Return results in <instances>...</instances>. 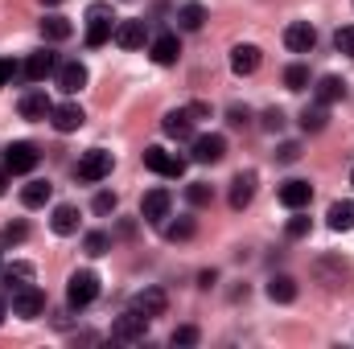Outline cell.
Masks as SVG:
<instances>
[{
	"instance_id": "30bf717a",
	"label": "cell",
	"mask_w": 354,
	"mask_h": 349,
	"mask_svg": "<svg viewBox=\"0 0 354 349\" xmlns=\"http://www.w3.org/2000/svg\"><path fill=\"white\" fill-rule=\"evenodd\" d=\"M132 308L140 312V317H165V308H169V296L161 292V288H145V292H136V300H132Z\"/></svg>"
},
{
	"instance_id": "b9f144b4",
	"label": "cell",
	"mask_w": 354,
	"mask_h": 349,
	"mask_svg": "<svg viewBox=\"0 0 354 349\" xmlns=\"http://www.w3.org/2000/svg\"><path fill=\"white\" fill-rule=\"evenodd\" d=\"M17 74V66L8 62V58H0V87H8V79Z\"/></svg>"
},
{
	"instance_id": "7bdbcfd3",
	"label": "cell",
	"mask_w": 354,
	"mask_h": 349,
	"mask_svg": "<svg viewBox=\"0 0 354 349\" xmlns=\"http://www.w3.org/2000/svg\"><path fill=\"white\" fill-rule=\"evenodd\" d=\"M231 123L243 128V123H248V107H231Z\"/></svg>"
},
{
	"instance_id": "8fae6325",
	"label": "cell",
	"mask_w": 354,
	"mask_h": 349,
	"mask_svg": "<svg viewBox=\"0 0 354 349\" xmlns=\"http://www.w3.org/2000/svg\"><path fill=\"white\" fill-rule=\"evenodd\" d=\"M227 157V140L223 136H198L194 140V161L198 165H218Z\"/></svg>"
},
{
	"instance_id": "52a82bcc",
	"label": "cell",
	"mask_w": 354,
	"mask_h": 349,
	"mask_svg": "<svg viewBox=\"0 0 354 349\" xmlns=\"http://www.w3.org/2000/svg\"><path fill=\"white\" fill-rule=\"evenodd\" d=\"M169 206H174L169 189H149V193L140 197V218H145V222H165V218H169Z\"/></svg>"
},
{
	"instance_id": "5bb4252c",
	"label": "cell",
	"mask_w": 354,
	"mask_h": 349,
	"mask_svg": "<svg viewBox=\"0 0 354 349\" xmlns=\"http://www.w3.org/2000/svg\"><path fill=\"white\" fill-rule=\"evenodd\" d=\"M260 46H235L231 50V70L239 74V79H248V74H256L260 70Z\"/></svg>"
},
{
	"instance_id": "4dcf8cb0",
	"label": "cell",
	"mask_w": 354,
	"mask_h": 349,
	"mask_svg": "<svg viewBox=\"0 0 354 349\" xmlns=\"http://www.w3.org/2000/svg\"><path fill=\"white\" fill-rule=\"evenodd\" d=\"M29 239V226L25 222H4V230H0V243L4 247H17V243H25Z\"/></svg>"
},
{
	"instance_id": "83f0119b",
	"label": "cell",
	"mask_w": 354,
	"mask_h": 349,
	"mask_svg": "<svg viewBox=\"0 0 354 349\" xmlns=\"http://www.w3.org/2000/svg\"><path fill=\"white\" fill-rule=\"evenodd\" d=\"M41 37L46 41H66L71 37V21L66 17H46L41 21Z\"/></svg>"
},
{
	"instance_id": "4316f807",
	"label": "cell",
	"mask_w": 354,
	"mask_h": 349,
	"mask_svg": "<svg viewBox=\"0 0 354 349\" xmlns=\"http://www.w3.org/2000/svg\"><path fill=\"white\" fill-rule=\"evenodd\" d=\"M330 226L334 230H354V201H334L330 206Z\"/></svg>"
},
{
	"instance_id": "2e32d148",
	"label": "cell",
	"mask_w": 354,
	"mask_h": 349,
	"mask_svg": "<svg viewBox=\"0 0 354 349\" xmlns=\"http://www.w3.org/2000/svg\"><path fill=\"white\" fill-rule=\"evenodd\" d=\"M58 70V58L50 54V50H37V54H29V62H25V79L29 83H41V79H50Z\"/></svg>"
},
{
	"instance_id": "9c48e42d",
	"label": "cell",
	"mask_w": 354,
	"mask_h": 349,
	"mask_svg": "<svg viewBox=\"0 0 354 349\" xmlns=\"http://www.w3.org/2000/svg\"><path fill=\"white\" fill-rule=\"evenodd\" d=\"M284 46H288L292 54H309V50L317 46V33H313V25H309V21H292V25L284 29Z\"/></svg>"
},
{
	"instance_id": "f546056e",
	"label": "cell",
	"mask_w": 354,
	"mask_h": 349,
	"mask_svg": "<svg viewBox=\"0 0 354 349\" xmlns=\"http://www.w3.org/2000/svg\"><path fill=\"white\" fill-rule=\"evenodd\" d=\"M326 119H330V115H326V103H317V107H305V111H301V128H305V132H322V128H326Z\"/></svg>"
},
{
	"instance_id": "603a6c76",
	"label": "cell",
	"mask_w": 354,
	"mask_h": 349,
	"mask_svg": "<svg viewBox=\"0 0 354 349\" xmlns=\"http://www.w3.org/2000/svg\"><path fill=\"white\" fill-rule=\"evenodd\" d=\"M50 226H54V235H75L79 230V210L75 206H54Z\"/></svg>"
},
{
	"instance_id": "d6986e66",
	"label": "cell",
	"mask_w": 354,
	"mask_h": 349,
	"mask_svg": "<svg viewBox=\"0 0 354 349\" xmlns=\"http://www.w3.org/2000/svg\"><path fill=\"white\" fill-rule=\"evenodd\" d=\"M58 87L66 90V94H79V90L87 87V66H83V62H66V66H58Z\"/></svg>"
},
{
	"instance_id": "836d02e7",
	"label": "cell",
	"mask_w": 354,
	"mask_h": 349,
	"mask_svg": "<svg viewBox=\"0 0 354 349\" xmlns=\"http://www.w3.org/2000/svg\"><path fill=\"white\" fill-rule=\"evenodd\" d=\"M189 201H194V206H210V201H214V189H210L206 181H194V185H189Z\"/></svg>"
},
{
	"instance_id": "3957f363",
	"label": "cell",
	"mask_w": 354,
	"mask_h": 349,
	"mask_svg": "<svg viewBox=\"0 0 354 349\" xmlns=\"http://www.w3.org/2000/svg\"><path fill=\"white\" fill-rule=\"evenodd\" d=\"M111 337H115V341H124V346L145 341V337H149V317H140L136 308H128L124 317H115V321H111Z\"/></svg>"
},
{
	"instance_id": "e575fe53",
	"label": "cell",
	"mask_w": 354,
	"mask_h": 349,
	"mask_svg": "<svg viewBox=\"0 0 354 349\" xmlns=\"http://www.w3.org/2000/svg\"><path fill=\"white\" fill-rule=\"evenodd\" d=\"M284 235H288V239H305V235H309V218H305V214H292L288 226H284Z\"/></svg>"
},
{
	"instance_id": "f1b7e54d",
	"label": "cell",
	"mask_w": 354,
	"mask_h": 349,
	"mask_svg": "<svg viewBox=\"0 0 354 349\" xmlns=\"http://www.w3.org/2000/svg\"><path fill=\"white\" fill-rule=\"evenodd\" d=\"M342 94H346V87H342V79H334V74H326V79L317 83V103H326V107L338 103Z\"/></svg>"
},
{
	"instance_id": "277c9868",
	"label": "cell",
	"mask_w": 354,
	"mask_h": 349,
	"mask_svg": "<svg viewBox=\"0 0 354 349\" xmlns=\"http://www.w3.org/2000/svg\"><path fill=\"white\" fill-rule=\"evenodd\" d=\"M111 17V4H91V12H87V46L91 50H99V46H107L111 41V33H115V25L107 21Z\"/></svg>"
},
{
	"instance_id": "7dc6e473",
	"label": "cell",
	"mask_w": 354,
	"mask_h": 349,
	"mask_svg": "<svg viewBox=\"0 0 354 349\" xmlns=\"http://www.w3.org/2000/svg\"><path fill=\"white\" fill-rule=\"evenodd\" d=\"M351 185H354V173H351Z\"/></svg>"
},
{
	"instance_id": "1f68e13d",
	"label": "cell",
	"mask_w": 354,
	"mask_h": 349,
	"mask_svg": "<svg viewBox=\"0 0 354 349\" xmlns=\"http://www.w3.org/2000/svg\"><path fill=\"white\" fill-rule=\"evenodd\" d=\"M83 247H87L91 259H99V255H107V247H111V239L103 235V230H91L87 239H83Z\"/></svg>"
},
{
	"instance_id": "d4e9b609",
	"label": "cell",
	"mask_w": 354,
	"mask_h": 349,
	"mask_svg": "<svg viewBox=\"0 0 354 349\" xmlns=\"http://www.w3.org/2000/svg\"><path fill=\"white\" fill-rule=\"evenodd\" d=\"M177 54H181V46H177L174 33H161V37L153 41V62H157V66H174Z\"/></svg>"
},
{
	"instance_id": "ac0fdd59",
	"label": "cell",
	"mask_w": 354,
	"mask_h": 349,
	"mask_svg": "<svg viewBox=\"0 0 354 349\" xmlns=\"http://www.w3.org/2000/svg\"><path fill=\"white\" fill-rule=\"evenodd\" d=\"M252 197H256V173L248 169V173H239L231 181V210H248Z\"/></svg>"
},
{
	"instance_id": "8d00e7d4",
	"label": "cell",
	"mask_w": 354,
	"mask_h": 349,
	"mask_svg": "<svg viewBox=\"0 0 354 349\" xmlns=\"http://www.w3.org/2000/svg\"><path fill=\"white\" fill-rule=\"evenodd\" d=\"M174 346H198V329H194V325L174 329Z\"/></svg>"
},
{
	"instance_id": "ee69618b",
	"label": "cell",
	"mask_w": 354,
	"mask_h": 349,
	"mask_svg": "<svg viewBox=\"0 0 354 349\" xmlns=\"http://www.w3.org/2000/svg\"><path fill=\"white\" fill-rule=\"evenodd\" d=\"M4 189H8V169L0 173V197H4Z\"/></svg>"
},
{
	"instance_id": "6da1fadb",
	"label": "cell",
	"mask_w": 354,
	"mask_h": 349,
	"mask_svg": "<svg viewBox=\"0 0 354 349\" xmlns=\"http://www.w3.org/2000/svg\"><path fill=\"white\" fill-rule=\"evenodd\" d=\"M95 296H99V275L95 271H75L71 279H66V300H71V308H87L95 304Z\"/></svg>"
},
{
	"instance_id": "9a60e30c",
	"label": "cell",
	"mask_w": 354,
	"mask_h": 349,
	"mask_svg": "<svg viewBox=\"0 0 354 349\" xmlns=\"http://www.w3.org/2000/svg\"><path fill=\"white\" fill-rule=\"evenodd\" d=\"M50 115H54V103H50L46 90H29V94H21V119H50Z\"/></svg>"
},
{
	"instance_id": "d6a6232c",
	"label": "cell",
	"mask_w": 354,
	"mask_h": 349,
	"mask_svg": "<svg viewBox=\"0 0 354 349\" xmlns=\"http://www.w3.org/2000/svg\"><path fill=\"white\" fill-rule=\"evenodd\" d=\"M284 87L288 90H305L309 87V70H305V66H288V70H284Z\"/></svg>"
},
{
	"instance_id": "7a4b0ae2",
	"label": "cell",
	"mask_w": 354,
	"mask_h": 349,
	"mask_svg": "<svg viewBox=\"0 0 354 349\" xmlns=\"http://www.w3.org/2000/svg\"><path fill=\"white\" fill-rule=\"evenodd\" d=\"M111 152L107 148H91V152H83L79 157V165H75V177L79 181H87V185H95V181H103V177H111Z\"/></svg>"
},
{
	"instance_id": "7c38bea8",
	"label": "cell",
	"mask_w": 354,
	"mask_h": 349,
	"mask_svg": "<svg viewBox=\"0 0 354 349\" xmlns=\"http://www.w3.org/2000/svg\"><path fill=\"white\" fill-rule=\"evenodd\" d=\"M309 197H313V185H309V181H301V177H292V181H284V185H280V206H288V210H305V206H309Z\"/></svg>"
},
{
	"instance_id": "5b68a950",
	"label": "cell",
	"mask_w": 354,
	"mask_h": 349,
	"mask_svg": "<svg viewBox=\"0 0 354 349\" xmlns=\"http://www.w3.org/2000/svg\"><path fill=\"white\" fill-rule=\"evenodd\" d=\"M12 312H17L21 321L41 317V312H46V292H37L33 283H29V288H21V292H12Z\"/></svg>"
},
{
	"instance_id": "484cf974",
	"label": "cell",
	"mask_w": 354,
	"mask_h": 349,
	"mask_svg": "<svg viewBox=\"0 0 354 349\" xmlns=\"http://www.w3.org/2000/svg\"><path fill=\"white\" fill-rule=\"evenodd\" d=\"M50 193H54V189H50V181H29V185L21 189V201H25L29 210H37V206H46V201H50Z\"/></svg>"
},
{
	"instance_id": "4fadbf2b",
	"label": "cell",
	"mask_w": 354,
	"mask_h": 349,
	"mask_svg": "<svg viewBox=\"0 0 354 349\" xmlns=\"http://www.w3.org/2000/svg\"><path fill=\"white\" fill-rule=\"evenodd\" d=\"M111 37H115V46H120V50H140V46H145V37H149V29H145V21H120Z\"/></svg>"
},
{
	"instance_id": "44dd1931",
	"label": "cell",
	"mask_w": 354,
	"mask_h": 349,
	"mask_svg": "<svg viewBox=\"0 0 354 349\" xmlns=\"http://www.w3.org/2000/svg\"><path fill=\"white\" fill-rule=\"evenodd\" d=\"M161 128H165V136H174V140H189V136H194V115H189V107H185V111H169Z\"/></svg>"
},
{
	"instance_id": "74e56055",
	"label": "cell",
	"mask_w": 354,
	"mask_h": 349,
	"mask_svg": "<svg viewBox=\"0 0 354 349\" xmlns=\"http://www.w3.org/2000/svg\"><path fill=\"white\" fill-rule=\"evenodd\" d=\"M276 161H280V165H292V161H301V144H292V140H288V144H280Z\"/></svg>"
},
{
	"instance_id": "60d3db41",
	"label": "cell",
	"mask_w": 354,
	"mask_h": 349,
	"mask_svg": "<svg viewBox=\"0 0 354 349\" xmlns=\"http://www.w3.org/2000/svg\"><path fill=\"white\" fill-rule=\"evenodd\" d=\"M280 123H284V115H280V111H264V128H268V132H280Z\"/></svg>"
},
{
	"instance_id": "ba28073f",
	"label": "cell",
	"mask_w": 354,
	"mask_h": 349,
	"mask_svg": "<svg viewBox=\"0 0 354 349\" xmlns=\"http://www.w3.org/2000/svg\"><path fill=\"white\" fill-rule=\"evenodd\" d=\"M33 165H37V148H33L29 140L8 144V152H4V169H8V173H29Z\"/></svg>"
},
{
	"instance_id": "e0dca14e",
	"label": "cell",
	"mask_w": 354,
	"mask_h": 349,
	"mask_svg": "<svg viewBox=\"0 0 354 349\" xmlns=\"http://www.w3.org/2000/svg\"><path fill=\"white\" fill-rule=\"evenodd\" d=\"M50 119H54V128H58V132H79V128L87 123V111H83L79 103H62V107H54V115H50Z\"/></svg>"
},
{
	"instance_id": "ab89813d",
	"label": "cell",
	"mask_w": 354,
	"mask_h": 349,
	"mask_svg": "<svg viewBox=\"0 0 354 349\" xmlns=\"http://www.w3.org/2000/svg\"><path fill=\"white\" fill-rule=\"evenodd\" d=\"M115 210V193H99L95 197V214H111Z\"/></svg>"
},
{
	"instance_id": "ffe728a7",
	"label": "cell",
	"mask_w": 354,
	"mask_h": 349,
	"mask_svg": "<svg viewBox=\"0 0 354 349\" xmlns=\"http://www.w3.org/2000/svg\"><path fill=\"white\" fill-rule=\"evenodd\" d=\"M0 283H4L8 292L29 288V283H33V263H12V267H4V271H0Z\"/></svg>"
},
{
	"instance_id": "f6af8a7d",
	"label": "cell",
	"mask_w": 354,
	"mask_h": 349,
	"mask_svg": "<svg viewBox=\"0 0 354 349\" xmlns=\"http://www.w3.org/2000/svg\"><path fill=\"white\" fill-rule=\"evenodd\" d=\"M41 4H62V0H41Z\"/></svg>"
},
{
	"instance_id": "f35d334b",
	"label": "cell",
	"mask_w": 354,
	"mask_h": 349,
	"mask_svg": "<svg viewBox=\"0 0 354 349\" xmlns=\"http://www.w3.org/2000/svg\"><path fill=\"white\" fill-rule=\"evenodd\" d=\"M334 41H338V50H342V54H351V58H354V25L338 29V37H334Z\"/></svg>"
},
{
	"instance_id": "8992f818",
	"label": "cell",
	"mask_w": 354,
	"mask_h": 349,
	"mask_svg": "<svg viewBox=\"0 0 354 349\" xmlns=\"http://www.w3.org/2000/svg\"><path fill=\"white\" fill-rule=\"evenodd\" d=\"M145 165L153 169V173H161V177H181L185 173V161L177 157V152H165V148H145Z\"/></svg>"
},
{
	"instance_id": "d590c367",
	"label": "cell",
	"mask_w": 354,
	"mask_h": 349,
	"mask_svg": "<svg viewBox=\"0 0 354 349\" xmlns=\"http://www.w3.org/2000/svg\"><path fill=\"white\" fill-rule=\"evenodd\" d=\"M165 235H169V243H181V239H189V235H194V218H181V222H174Z\"/></svg>"
},
{
	"instance_id": "7402d4cb",
	"label": "cell",
	"mask_w": 354,
	"mask_h": 349,
	"mask_svg": "<svg viewBox=\"0 0 354 349\" xmlns=\"http://www.w3.org/2000/svg\"><path fill=\"white\" fill-rule=\"evenodd\" d=\"M177 25H181L185 33H198V29L206 25V8H202L198 0H189V4H181V8H177Z\"/></svg>"
},
{
	"instance_id": "bcb514c9",
	"label": "cell",
	"mask_w": 354,
	"mask_h": 349,
	"mask_svg": "<svg viewBox=\"0 0 354 349\" xmlns=\"http://www.w3.org/2000/svg\"><path fill=\"white\" fill-rule=\"evenodd\" d=\"M0 325H4V304H0Z\"/></svg>"
},
{
	"instance_id": "cb8c5ba5",
	"label": "cell",
	"mask_w": 354,
	"mask_h": 349,
	"mask_svg": "<svg viewBox=\"0 0 354 349\" xmlns=\"http://www.w3.org/2000/svg\"><path fill=\"white\" fill-rule=\"evenodd\" d=\"M268 296H272L276 304H292V300H297V279H292V275H272V279H268Z\"/></svg>"
}]
</instances>
